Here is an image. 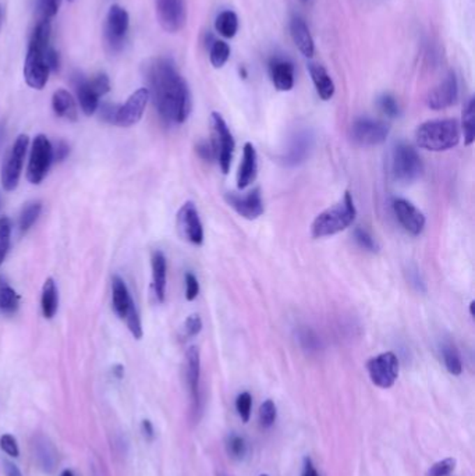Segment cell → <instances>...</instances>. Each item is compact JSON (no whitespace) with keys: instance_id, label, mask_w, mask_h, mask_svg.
Wrapping results in <instances>:
<instances>
[{"instance_id":"cell-45","label":"cell","mask_w":475,"mask_h":476,"mask_svg":"<svg viewBox=\"0 0 475 476\" xmlns=\"http://www.w3.org/2000/svg\"><path fill=\"white\" fill-rule=\"evenodd\" d=\"M89 82H91L93 91L98 93L99 98L106 95L110 91V81L105 72H99V74L93 75L92 78H89Z\"/></svg>"},{"instance_id":"cell-21","label":"cell","mask_w":475,"mask_h":476,"mask_svg":"<svg viewBox=\"0 0 475 476\" xmlns=\"http://www.w3.org/2000/svg\"><path fill=\"white\" fill-rule=\"evenodd\" d=\"M290 33L293 38L294 45L299 47V50L308 59L314 56L315 45L312 35L306 24V21L300 15H294L290 21Z\"/></svg>"},{"instance_id":"cell-47","label":"cell","mask_w":475,"mask_h":476,"mask_svg":"<svg viewBox=\"0 0 475 476\" xmlns=\"http://www.w3.org/2000/svg\"><path fill=\"white\" fill-rule=\"evenodd\" d=\"M299 337H300V341H301L304 348H307V350H318L319 340H318V337L315 336V333L312 330L303 329V330H300Z\"/></svg>"},{"instance_id":"cell-7","label":"cell","mask_w":475,"mask_h":476,"mask_svg":"<svg viewBox=\"0 0 475 476\" xmlns=\"http://www.w3.org/2000/svg\"><path fill=\"white\" fill-rule=\"evenodd\" d=\"M28 144H29L28 135L25 134L18 135L13 146L10 148L7 156L4 158L1 173H0V181H1V187L6 191H14L18 185Z\"/></svg>"},{"instance_id":"cell-44","label":"cell","mask_w":475,"mask_h":476,"mask_svg":"<svg viewBox=\"0 0 475 476\" xmlns=\"http://www.w3.org/2000/svg\"><path fill=\"white\" fill-rule=\"evenodd\" d=\"M456 467V460L455 459H446V460H442L437 464H434L428 473H427V476H449L453 470Z\"/></svg>"},{"instance_id":"cell-57","label":"cell","mask_w":475,"mask_h":476,"mask_svg":"<svg viewBox=\"0 0 475 476\" xmlns=\"http://www.w3.org/2000/svg\"><path fill=\"white\" fill-rule=\"evenodd\" d=\"M470 314H472V316H474V301H472V304H470Z\"/></svg>"},{"instance_id":"cell-28","label":"cell","mask_w":475,"mask_h":476,"mask_svg":"<svg viewBox=\"0 0 475 476\" xmlns=\"http://www.w3.org/2000/svg\"><path fill=\"white\" fill-rule=\"evenodd\" d=\"M40 307H42V314H43L45 319H52L57 312L59 294H57L56 283L52 277H47L43 283Z\"/></svg>"},{"instance_id":"cell-59","label":"cell","mask_w":475,"mask_h":476,"mask_svg":"<svg viewBox=\"0 0 475 476\" xmlns=\"http://www.w3.org/2000/svg\"><path fill=\"white\" fill-rule=\"evenodd\" d=\"M301 1H308V0H301Z\"/></svg>"},{"instance_id":"cell-48","label":"cell","mask_w":475,"mask_h":476,"mask_svg":"<svg viewBox=\"0 0 475 476\" xmlns=\"http://www.w3.org/2000/svg\"><path fill=\"white\" fill-rule=\"evenodd\" d=\"M199 284L197 277L193 273H186V298L188 301H194L198 297Z\"/></svg>"},{"instance_id":"cell-31","label":"cell","mask_w":475,"mask_h":476,"mask_svg":"<svg viewBox=\"0 0 475 476\" xmlns=\"http://www.w3.org/2000/svg\"><path fill=\"white\" fill-rule=\"evenodd\" d=\"M33 447H35V459L39 467L43 471L50 473L56 464V453L52 445L45 439H39Z\"/></svg>"},{"instance_id":"cell-16","label":"cell","mask_w":475,"mask_h":476,"mask_svg":"<svg viewBox=\"0 0 475 476\" xmlns=\"http://www.w3.org/2000/svg\"><path fill=\"white\" fill-rule=\"evenodd\" d=\"M225 199L230 208H233L241 217L247 220H255L264 213V202L259 188L250 191L247 195L229 192L226 194Z\"/></svg>"},{"instance_id":"cell-42","label":"cell","mask_w":475,"mask_h":476,"mask_svg":"<svg viewBox=\"0 0 475 476\" xmlns=\"http://www.w3.org/2000/svg\"><path fill=\"white\" fill-rule=\"evenodd\" d=\"M378 105H379V109L382 110V113L386 114L388 117H398L400 113L399 103L392 95H382L378 100Z\"/></svg>"},{"instance_id":"cell-17","label":"cell","mask_w":475,"mask_h":476,"mask_svg":"<svg viewBox=\"0 0 475 476\" xmlns=\"http://www.w3.org/2000/svg\"><path fill=\"white\" fill-rule=\"evenodd\" d=\"M459 96V84L455 72L446 75V78L435 86L427 98V103L432 110H442L456 103Z\"/></svg>"},{"instance_id":"cell-39","label":"cell","mask_w":475,"mask_h":476,"mask_svg":"<svg viewBox=\"0 0 475 476\" xmlns=\"http://www.w3.org/2000/svg\"><path fill=\"white\" fill-rule=\"evenodd\" d=\"M276 421V406L272 400L262 403L259 408V422L264 428H271Z\"/></svg>"},{"instance_id":"cell-15","label":"cell","mask_w":475,"mask_h":476,"mask_svg":"<svg viewBox=\"0 0 475 476\" xmlns=\"http://www.w3.org/2000/svg\"><path fill=\"white\" fill-rule=\"evenodd\" d=\"M393 212L402 227L412 236H420L425 227V216L412 202L396 198L392 202Z\"/></svg>"},{"instance_id":"cell-8","label":"cell","mask_w":475,"mask_h":476,"mask_svg":"<svg viewBox=\"0 0 475 476\" xmlns=\"http://www.w3.org/2000/svg\"><path fill=\"white\" fill-rule=\"evenodd\" d=\"M391 127L386 123L370 117H360L352 124L350 138L360 146H375L385 142Z\"/></svg>"},{"instance_id":"cell-32","label":"cell","mask_w":475,"mask_h":476,"mask_svg":"<svg viewBox=\"0 0 475 476\" xmlns=\"http://www.w3.org/2000/svg\"><path fill=\"white\" fill-rule=\"evenodd\" d=\"M442 357H444V362L449 374L459 376L463 371V365H462V358H460L458 348L452 343H445L442 346Z\"/></svg>"},{"instance_id":"cell-56","label":"cell","mask_w":475,"mask_h":476,"mask_svg":"<svg viewBox=\"0 0 475 476\" xmlns=\"http://www.w3.org/2000/svg\"><path fill=\"white\" fill-rule=\"evenodd\" d=\"M60 476H74L70 470H64Z\"/></svg>"},{"instance_id":"cell-51","label":"cell","mask_w":475,"mask_h":476,"mask_svg":"<svg viewBox=\"0 0 475 476\" xmlns=\"http://www.w3.org/2000/svg\"><path fill=\"white\" fill-rule=\"evenodd\" d=\"M197 152H198V155H199L202 159H205V160H212V159H215V153H213V149H212L211 142H209V144H208V142H199V144L197 145Z\"/></svg>"},{"instance_id":"cell-33","label":"cell","mask_w":475,"mask_h":476,"mask_svg":"<svg viewBox=\"0 0 475 476\" xmlns=\"http://www.w3.org/2000/svg\"><path fill=\"white\" fill-rule=\"evenodd\" d=\"M40 210H42L40 202H31L22 209L20 215V220H18V229L21 234H25L33 226V223L38 220L40 215Z\"/></svg>"},{"instance_id":"cell-58","label":"cell","mask_w":475,"mask_h":476,"mask_svg":"<svg viewBox=\"0 0 475 476\" xmlns=\"http://www.w3.org/2000/svg\"><path fill=\"white\" fill-rule=\"evenodd\" d=\"M1 21H3V7L0 6V26H1Z\"/></svg>"},{"instance_id":"cell-41","label":"cell","mask_w":475,"mask_h":476,"mask_svg":"<svg viewBox=\"0 0 475 476\" xmlns=\"http://www.w3.org/2000/svg\"><path fill=\"white\" fill-rule=\"evenodd\" d=\"M354 240L356 243L365 251L370 252H377L378 251V244L374 240V237L364 229H356L354 231Z\"/></svg>"},{"instance_id":"cell-24","label":"cell","mask_w":475,"mask_h":476,"mask_svg":"<svg viewBox=\"0 0 475 476\" xmlns=\"http://www.w3.org/2000/svg\"><path fill=\"white\" fill-rule=\"evenodd\" d=\"M308 71L311 75V79L314 82V86L317 89V93L322 100H329L335 95V84L331 78L326 68L321 64L311 63L308 64Z\"/></svg>"},{"instance_id":"cell-14","label":"cell","mask_w":475,"mask_h":476,"mask_svg":"<svg viewBox=\"0 0 475 476\" xmlns=\"http://www.w3.org/2000/svg\"><path fill=\"white\" fill-rule=\"evenodd\" d=\"M177 227L184 240L194 245L204 243V227L198 210L193 202H186L177 213Z\"/></svg>"},{"instance_id":"cell-46","label":"cell","mask_w":475,"mask_h":476,"mask_svg":"<svg viewBox=\"0 0 475 476\" xmlns=\"http://www.w3.org/2000/svg\"><path fill=\"white\" fill-rule=\"evenodd\" d=\"M202 330V321L198 315H191L186 319L184 322V335L186 337H195L197 335H199V332Z\"/></svg>"},{"instance_id":"cell-2","label":"cell","mask_w":475,"mask_h":476,"mask_svg":"<svg viewBox=\"0 0 475 476\" xmlns=\"http://www.w3.org/2000/svg\"><path fill=\"white\" fill-rule=\"evenodd\" d=\"M50 40V21L39 20L35 25L27 50L24 63V78L25 82L33 89H42L50 74L47 66V50Z\"/></svg>"},{"instance_id":"cell-30","label":"cell","mask_w":475,"mask_h":476,"mask_svg":"<svg viewBox=\"0 0 475 476\" xmlns=\"http://www.w3.org/2000/svg\"><path fill=\"white\" fill-rule=\"evenodd\" d=\"M215 28L223 38H227V39L233 38L239 31V18H237L236 13L232 10L222 11L216 17Z\"/></svg>"},{"instance_id":"cell-10","label":"cell","mask_w":475,"mask_h":476,"mask_svg":"<svg viewBox=\"0 0 475 476\" xmlns=\"http://www.w3.org/2000/svg\"><path fill=\"white\" fill-rule=\"evenodd\" d=\"M367 371L375 386L389 389L399 378V360L393 353L379 354L368 361Z\"/></svg>"},{"instance_id":"cell-29","label":"cell","mask_w":475,"mask_h":476,"mask_svg":"<svg viewBox=\"0 0 475 476\" xmlns=\"http://www.w3.org/2000/svg\"><path fill=\"white\" fill-rule=\"evenodd\" d=\"M18 305L20 295L4 277H0V311L6 315H13L18 309Z\"/></svg>"},{"instance_id":"cell-61","label":"cell","mask_w":475,"mask_h":476,"mask_svg":"<svg viewBox=\"0 0 475 476\" xmlns=\"http://www.w3.org/2000/svg\"><path fill=\"white\" fill-rule=\"evenodd\" d=\"M70 1H73V0H70Z\"/></svg>"},{"instance_id":"cell-1","label":"cell","mask_w":475,"mask_h":476,"mask_svg":"<svg viewBox=\"0 0 475 476\" xmlns=\"http://www.w3.org/2000/svg\"><path fill=\"white\" fill-rule=\"evenodd\" d=\"M146 79L162 120L167 124H183L191 113V95L174 63L166 57L152 59L146 66Z\"/></svg>"},{"instance_id":"cell-55","label":"cell","mask_w":475,"mask_h":476,"mask_svg":"<svg viewBox=\"0 0 475 476\" xmlns=\"http://www.w3.org/2000/svg\"><path fill=\"white\" fill-rule=\"evenodd\" d=\"M113 374H114V376H116L117 379H121V378L124 376V368H123L121 365H116V367L113 368Z\"/></svg>"},{"instance_id":"cell-6","label":"cell","mask_w":475,"mask_h":476,"mask_svg":"<svg viewBox=\"0 0 475 476\" xmlns=\"http://www.w3.org/2000/svg\"><path fill=\"white\" fill-rule=\"evenodd\" d=\"M392 171L398 181L410 184L419 180L424 171V164L417 151L407 144H398L392 156Z\"/></svg>"},{"instance_id":"cell-4","label":"cell","mask_w":475,"mask_h":476,"mask_svg":"<svg viewBox=\"0 0 475 476\" xmlns=\"http://www.w3.org/2000/svg\"><path fill=\"white\" fill-rule=\"evenodd\" d=\"M356 206L350 192H346L342 201L332 208L319 213L312 226L311 234L314 238H324L329 236H335L353 224L356 220Z\"/></svg>"},{"instance_id":"cell-11","label":"cell","mask_w":475,"mask_h":476,"mask_svg":"<svg viewBox=\"0 0 475 476\" xmlns=\"http://www.w3.org/2000/svg\"><path fill=\"white\" fill-rule=\"evenodd\" d=\"M130 25L128 13L119 4H113L106 15L105 38L113 52L120 50L124 45Z\"/></svg>"},{"instance_id":"cell-18","label":"cell","mask_w":475,"mask_h":476,"mask_svg":"<svg viewBox=\"0 0 475 476\" xmlns=\"http://www.w3.org/2000/svg\"><path fill=\"white\" fill-rule=\"evenodd\" d=\"M269 75L278 91L287 92L294 86V66L287 59L276 57L269 63Z\"/></svg>"},{"instance_id":"cell-60","label":"cell","mask_w":475,"mask_h":476,"mask_svg":"<svg viewBox=\"0 0 475 476\" xmlns=\"http://www.w3.org/2000/svg\"><path fill=\"white\" fill-rule=\"evenodd\" d=\"M259 476H268V475H265V474H264V475H259Z\"/></svg>"},{"instance_id":"cell-19","label":"cell","mask_w":475,"mask_h":476,"mask_svg":"<svg viewBox=\"0 0 475 476\" xmlns=\"http://www.w3.org/2000/svg\"><path fill=\"white\" fill-rule=\"evenodd\" d=\"M186 378L191 399L198 407L199 403V378H201V358L198 347L193 346L186 353Z\"/></svg>"},{"instance_id":"cell-12","label":"cell","mask_w":475,"mask_h":476,"mask_svg":"<svg viewBox=\"0 0 475 476\" xmlns=\"http://www.w3.org/2000/svg\"><path fill=\"white\" fill-rule=\"evenodd\" d=\"M149 98L151 95L148 88L137 89L124 105L117 106L113 124L120 127H131L137 124L142 118Z\"/></svg>"},{"instance_id":"cell-38","label":"cell","mask_w":475,"mask_h":476,"mask_svg":"<svg viewBox=\"0 0 475 476\" xmlns=\"http://www.w3.org/2000/svg\"><path fill=\"white\" fill-rule=\"evenodd\" d=\"M61 0H38L36 8L39 14V20L50 21L59 11Z\"/></svg>"},{"instance_id":"cell-40","label":"cell","mask_w":475,"mask_h":476,"mask_svg":"<svg viewBox=\"0 0 475 476\" xmlns=\"http://www.w3.org/2000/svg\"><path fill=\"white\" fill-rule=\"evenodd\" d=\"M251 406H252V399H251V394L244 392L241 393L237 400H236V408H237V413L241 418V421L244 424H247L250 421V417H251Z\"/></svg>"},{"instance_id":"cell-9","label":"cell","mask_w":475,"mask_h":476,"mask_svg":"<svg viewBox=\"0 0 475 476\" xmlns=\"http://www.w3.org/2000/svg\"><path fill=\"white\" fill-rule=\"evenodd\" d=\"M52 164V144L46 135L39 134L33 138L31 156L27 169V178L31 184H40Z\"/></svg>"},{"instance_id":"cell-53","label":"cell","mask_w":475,"mask_h":476,"mask_svg":"<svg viewBox=\"0 0 475 476\" xmlns=\"http://www.w3.org/2000/svg\"><path fill=\"white\" fill-rule=\"evenodd\" d=\"M301 476H319L315 470V467H314V464H312V460L308 457L304 460V470H303Z\"/></svg>"},{"instance_id":"cell-36","label":"cell","mask_w":475,"mask_h":476,"mask_svg":"<svg viewBox=\"0 0 475 476\" xmlns=\"http://www.w3.org/2000/svg\"><path fill=\"white\" fill-rule=\"evenodd\" d=\"M10 234H11V222L8 217H0V266L6 259V255L10 248Z\"/></svg>"},{"instance_id":"cell-25","label":"cell","mask_w":475,"mask_h":476,"mask_svg":"<svg viewBox=\"0 0 475 476\" xmlns=\"http://www.w3.org/2000/svg\"><path fill=\"white\" fill-rule=\"evenodd\" d=\"M52 107L56 116L68 121H75L78 117L77 105L71 93L66 89H57L52 98Z\"/></svg>"},{"instance_id":"cell-34","label":"cell","mask_w":475,"mask_h":476,"mask_svg":"<svg viewBox=\"0 0 475 476\" xmlns=\"http://www.w3.org/2000/svg\"><path fill=\"white\" fill-rule=\"evenodd\" d=\"M463 132L465 144L470 146L475 139V100L472 98L463 110Z\"/></svg>"},{"instance_id":"cell-3","label":"cell","mask_w":475,"mask_h":476,"mask_svg":"<svg viewBox=\"0 0 475 476\" xmlns=\"http://www.w3.org/2000/svg\"><path fill=\"white\" fill-rule=\"evenodd\" d=\"M416 139L423 149L432 152L448 151L459 144L460 127L453 118L431 120L417 128Z\"/></svg>"},{"instance_id":"cell-50","label":"cell","mask_w":475,"mask_h":476,"mask_svg":"<svg viewBox=\"0 0 475 476\" xmlns=\"http://www.w3.org/2000/svg\"><path fill=\"white\" fill-rule=\"evenodd\" d=\"M70 153V146L64 141H57L52 146V162H63Z\"/></svg>"},{"instance_id":"cell-35","label":"cell","mask_w":475,"mask_h":476,"mask_svg":"<svg viewBox=\"0 0 475 476\" xmlns=\"http://www.w3.org/2000/svg\"><path fill=\"white\" fill-rule=\"evenodd\" d=\"M230 57V46L225 40H215L209 50V60L215 68L223 67Z\"/></svg>"},{"instance_id":"cell-27","label":"cell","mask_w":475,"mask_h":476,"mask_svg":"<svg viewBox=\"0 0 475 476\" xmlns=\"http://www.w3.org/2000/svg\"><path fill=\"white\" fill-rule=\"evenodd\" d=\"M112 293H113V308L114 312L120 319H124L130 305L134 302L130 297L128 289L124 283V280L119 276H113L112 279Z\"/></svg>"},{"instance_id":"cell-37","label":"cell","mask_w":475,"mask_h":476,"mask_svg":"<svg viewBox=\"0 0 475 476\" xmlns=\"http://www.w3.org/2000/svg\"><path fill=\"white\" fill-rule=\"evenodd\" d=\"M124 319H126L127 328L131 332V335L134 336V339L140 340L142 337V325H141V318H140V314H138L134 302L130 305L128 312H127Z\"/></svg>"},{"instance_id":"cell-26","label":"cell","mask_w":475,"mask_h":476,"mask_svg":"<svg viewBox=\"0 0 475 476\" xmlns=\"http://www.w3.org/2000/svg\"><path fill=\"white\" fill-rule=\"evenodd\" d=\"M312 146V138L308 132H299L292 144L290 148L285 156L286 163L290 166H296L300 164L301 162H304L310 153V149Z\"/></svg>"},{"instance_id":"cell-22","label":"cell","mask_w":475,"mask_h":476,"mask_svg":"<svg viewBox=\"0 0 475 476\" xmlns=\"http://www.w3.org/2000/svg\"><path fill=\"white\" fill-rule=\"evenodd\" d=\"M74 86H75L77 98H78V102H80L82 112L86 116L93 114L99 107V96L93 91L89 79L81 74H77L74 77Z\"/></svg>"},{"instance_id":"cell-5","label":"cell","mask_w":475,"mask_h":476,"mask_svg":"<svg viewBox=\"0 0 475 476\" xmlns=\"http://www.w3.org/2000/svg\"><path fill=\"white\" fill-rule=\"evenodd\" d=\"M211 125H212L211 145L215 153V159L218 160L222 171L227 174L230 170L233 152L236 146L234 138L220 113L213 112L211 114Z\"/></svg>"},{"instance_id":"cell-20","label":"cell","mask_w":475,"mask_h":476,"mask_svg":"<svg viewBox=\"0 0 475 476\" xmlns=\"http://www.w3.org/2000/svg\"><path fill=\"white\" fill-rule=\"evenodd\" d=\"M258 173V156L254 145L247 142L243 149V160L237 173V187L246 190L255 178Z\"/></svg>"},{"instance_id":"cell-13","label":"cell","mask_w":475,"mask_h":476,"mask_svg":"<svg viewBox=\"0 0 475 476\" xmlns=\"http://www.w3.org/2000/svg\"><path fill=\"white\" fill-rule=\"evenodd\" d=\"M159 24L167 32L176 33L186 25L187 8L184 0H155Z\"/></svg>"},{"instance_id":"cell-52","label":"cell","mask_w":475,"mask_h":476,"mask_svg":"<svg viewBox=\"0 0 475 476\" xmlns=\"http://www.w3.org/2000/svg\"><path fill=\"white\" fill-rule=\"evenodd\" d=\"M3 470H4V474L6 476H22L21 471L17 468L15 464L10 463V461H3Z\"/></svg>"},{"instance_id":"cell-49","label":"cell","mask_w":475,"mask_h":476,"mask_svg":"<svg viewBox=\"0 0 475 476\" xmlns=\"http://www.w3.org/2000/svg\"><path fill=\"white\" fill-rule=\"evenodd\" d=\"M0 447L6 454L11 457H18V446H17V440L14 436L3 435L0 438Z\"/></svg>"},{"instance_id":"cell-54","label":"cell","mask_w":475,"mask_h":476,"mask_svg":"<svg viewBox=\"0 0 475 476\" xmlns=\"http://www.w3.org/2000/svg\"><path fill=\"white\" fill-rule=\"evenodd\" d=\"M142 432L148 439L153 438V428L149 421H142Z\"/></svg>"},{"instance_id":"cell-23","label":"cell","mask_w":475,"mask_h":476,"mask_svg":"<svg viewBox=\"0 0 475 476\" xmlns=\"http://www.w3.org/2000/svg\"><path fill=\"white\" fill-rule=\"evenodd\" d=\"M167 273V263L163 252L155 251L152 254V290L156 301L159 304L165 302L166 297V277Z\"/></svg>"},{"instance_id":"cell-43","label":"cell","mask_w":475,"mask_h":476,"mask_svg":"<svg viewBox=\"0 0 475 476\" xmlns=\"http://www.w3.org/2000/svg\"><path fill=\"white\" fill-rule=\"evenodd\" d=\"M227 450H229V454H230L233 459H237V460L244 459V456L247 454V445H246V440H244L243 438H240V436L233 435V436L229 439Z\"/></svg>"}]
</instances>
